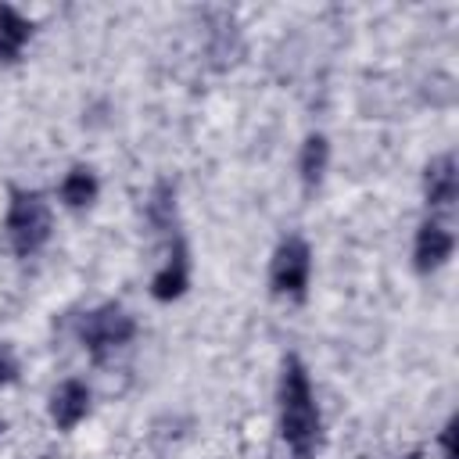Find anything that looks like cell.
<instances>
[{"mask_svg": "<svg viewBox=\"0 0 459 459\" xmlns=\"http://www.w3.org/2000/svg\"><path fill=\"white\" fill-rule=\"evenodd\" d=\"M50 208L39 194H25V190H14L11 194V208H7V237L14 244L18 255H32L36 247L47 244L50 237Z\"/></svg>", "mask_w": 459, "mask_h": 459, "instance_id": "cell-2", "label": "cell"}, {"mask_svg": "<svg viewBox=\"0 0 459 459\" xmlns=\"http://www.w3.org/2000/svg\"><path fill=\"white\" fill-rule=\"evenodd\" d=\"M147 212H151V219H154L158 226H165V222L172 219V212H176V194H172V183H158V186H154Z\"/></svg>", "mask_w": 459, "mask_h": 459, "instance_id": "cell-12", "label": "cell"}, {"mask_svg": "<svg viewBox=\"0 0 459 459\" xmlns=\"http://www.w3.org/2000/svg\"><path fill=\"white\" fill-rule=\"evenodd\" d=\"M308 269H312V251L301 237H287L276 255H273V265H269V280H273V290L276 294H290V298H301L305 294V283H308Z\"/></svg>", "mask_w": 459, "mask_h": 459, "instance_id": "cell-3", "label": "cell"}, {"mask_svg": "<svg viewBox=\"0 0 459 459\" xmlns=\"http://www.w3.org/2000/svg\"><path fill=\"white\" fill-rule=\"evenodd\" d=\"M448 255H452V233L441 230V226H434V222H427L420 230V237H416V269L420 273H430V269L445 265Z\"/></svg>", "mask_w": 459, "mask_h": 459, "instance_id": "cell-7", "label": "cell"}, {"mask_svg": "<svg viewBox=\"0 0 459 459\" xmlns=\"http://www.w3.org/2000/svg\"><path fill=\"white\" fill-rule=\"evenodd\" d=\"M86 409H90V391L79 380H65L50 398V416L61 430H72L86 416Z\"/></svg>", "mask_w": 459, "mask_h": 459, "instance_id": "cell-6", "label": "cell"}, {"mask_svg": "<svg viewBox=\"0 0 459 459\" xmlns=\"http://www.w3.org/2000/svg\"><path fill=\"white\" fill-rule=\"evenodd\" d=\"M326 158H330V143H326V136L312 133V136L305 140V147H301V179H305V186H316V183L323 179V172H326Z\"/></svg>", "mask_w": 459, "mask_h": 459, "instance_id": "cell-10", "label": "cell"}, {"mask_svg": "<svg viewBox=\"0 0 459 459\" xmlns=\"http://www.w3.org/2000/svg\"><path fill=\"white\" fill-rule=\"evenodd\" d=\"M133 330H136V326H133V316H126L118 305H100L97 312L86 316V323H82V341H86V348L93 351V359H100L104 351L126 344V341L133 337Z\"/></svg>", "mask_w": 459, "mask_h": 459, "instance_id": "cell-4", "label": "cell"}, {"mask_svg": "<svg viewBox=\"0 0 459 459\" xmlns=\"http://www.w3.org/2000/svg\"><path fill=\"white\" fill-rule=\"evenodd\" d=\"M280 427H283V441L294 448L298 459H308L319 437V412L308 391V377L305 366L290 355L283 362V377H280Z\"/></svg>", "mask_w": 459, "mask_h": 459, "instance_id": "cell-1", "label": "cell"}, {"mask_svg": "<svg viewBox=\"0 0 459 459\" xmlns=\"http://www.w3.org/2000/svg\"><path fill=\"white\" fill-rule=\"evenodd\" d=\"M29 36H32V22H25L11 4H0V61L4 65L18 61Z\"/></svg>", "mask_w": 459, "mask_h": 459, "instance_id": "cell-8", "label": "cell"}, {"mask_svg": "<svg viewBox=\"0 0 459 459\" xmlns=\"http://www.w3.org/2000/svg\"><path fill=\"white\" fill-rule=\"evenodd\" d=\"M97 197V176L90 169H72L61 183V201L68 208H86Z\"/></svg>", "mask_w": 459, "mask_h": 459, "instance_id": "cell-11", "label": "cell"}, {"mask_svg": "<svg viewBox=\"0 0 459 459\" xmlns=\"http://www.w3.org/2000/svg\"><path fill=\"white\" fill-rule=\"evenodd\" d=\"M14 380H18V355H14L11 344L0 341V387H7Z\"/></svg>", "mask_w": 459, "mask_h": 459, "instance_id": "cell-13", "label": "cell"}, {"mask_svg": "<svg viewBox=\"0 0 459 459\" xmlns=\"http://www.w3.org/2000/svg\"><path fill=\"white\" fill-rule=\"evenodd\" d=\"M183 290H186V247H183V244H176L172 262L154 276L151 294H154L158 301H172V298H179Z\"/></svg>", "mask_w": 459, "mask_h": 459, "instance_id": "cell-9", "label": "cell"}, {"mask_svg": "<svg viewBox=\"0 0 459 459\" xmlns=\"http://www.w3.org/2000/svg\"><path fill=\"white\" fill-rule=\"evenodd\" d=\"M455 430H459V420L452 416V420L445 423V434H441V445H445V455H448V459H455V455H459V445H455Z\"/></svg>", "mask_w": 459, "mask_h": 459, "instance_id": "cell-14", "label": "cell"}, {"mask_svg": "<svg viewBox=\"0 0 459 459\" xmlns=\"http://www.w3.org/2000/svg\"><path fill=\"white\" fill-rule=\"evenodd\" d=\"M423 186H427V204L437 208V212H452L455 204V194H459V176H455V158L452 154H441L427 165V176H423Z\"/></svg>", "mask_w": 459, "mask_h": 459, "instance_id": "cell-5", "label": "cell"}, {"mask_svg": "<svg viewBox=\"0 0 459 459\" xmlns=\"http://www.w3.org/2000/svg\"><path fill=\"white\" fill-rule=\"evenodd\" d=\"M405 459H427V455H423V452H412V455H405Z\"/></svg>", "mask_w": 459, "mask_h": 459, "instance_id": "cell-15", "label": "cell"}]
</instances>
